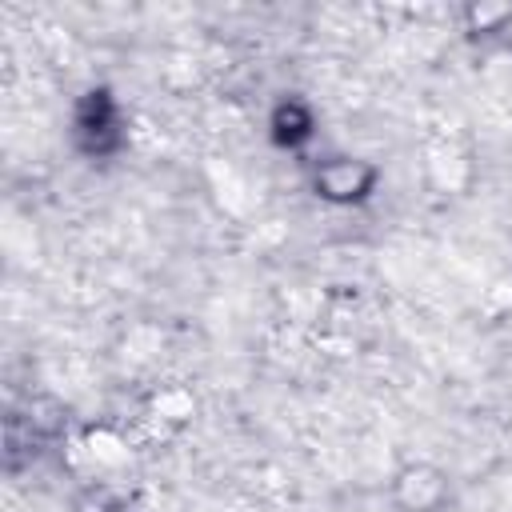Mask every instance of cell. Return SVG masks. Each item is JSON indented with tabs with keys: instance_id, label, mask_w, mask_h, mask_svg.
<instances>
[{
	"instance_id": "1",
	"label": "cell",
	"mask_w": 512,
	"mask_h": 512,
	"mask_svg": "<svg viewBox=\"0 0 512 512\" xmlns=\"http://www.w3.org/2000/svg\"><path fill=\"white\" fill-rule=\"evenodd\" d=\"M376 180H380V172L356 156H328L312 172V188L328 204H360L376 192Z\"/></svg>"
},
{
	"instance_id": "2",
	"label": "cell",
	"mask_w": 512,
	"mask_h": 512,
	"mask_svg": "<svg viewBox=\"0 0 512 512\" xmlns=\"http://www.w3.org/2000/svg\"><path fill=\"white\" fill-rule=\"evenodd\" d=\"M76 136L88 140V152H100V156L120 144V112L104 88L84 96V104L76 112Z\"/></svg>"
},
{
	"instance_id": "3",
	"label": "cell",
	"mask_w": 512,
	"mask_h": 512,
	"mask_svg": "<svg viewBox=\"0 0 512 512\" xmlns=\"http://www.w3.org/2000/svg\"><path fill=\"white\" fill-rule=\"evenodd\" d=\"M272 128H276V140H280V144L296 148V144H304V140L312 136V116H308V108H300L296 100H288V104L276 108Z\"/></svg>"
}]
</instances>
